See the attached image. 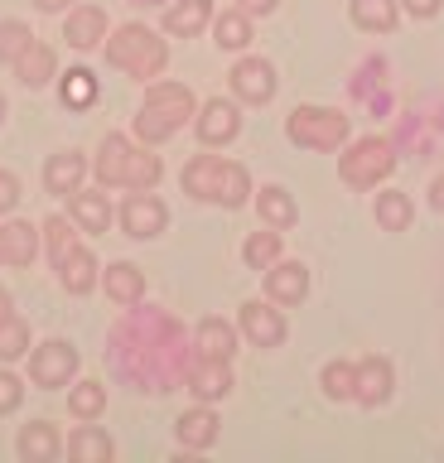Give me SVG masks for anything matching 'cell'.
Listing matches in <instances>:
<instances>
[{
	"instance_id": "obj_1",
	"label": "cell",
	"mask_w": 444,
	"mask_h": 463,
	"mask_svg": "<svg viewBox=\"0 0 444 463\" xmlns=\"http://www.w3.org/2000/svg\"><path fill=\"white\" fill-rule=\"evenodd\" d=\"M160 155H146V150H136L126 136H107L102 140V155H97V179H102L107 188H155L160 184Z\"/></svg>"
},
{
	"instance_id": "obj_2",
	"label": "cell",
	"mask_w": 444,
	"mask_h": 463,
	"mask_svg": "<svg viewBox=\"0 0 444 463\" xmlns=\"http://www.w3.org/2000/svg\"><path fill=\"white\" fill-rule=\"evenodd\" d=\"M184 188H189L194 198H213V203H222V208H241L251 194V179L241 165H227L218 155H198V159H189V169H184Z\"/></svg>"
},
{
	"instance_id": "obj_3",
	"label": "cell",
	"mask_w": 444,
	"mask_h": 463,
	"mask_svg": "<svg viewBox=\"0 0 444 463\" xmlns=\"http://www.w3.org/2000/svg\"><path fill=\"white\" fill-rule=\"evenodd\" d=\"M189 116H194L189 87H179V82H155L150 97H146V107H140V116H136V136L150 140V145H160V140L175 136V130L189 121Z\"/></svg>"
},
{
	"instance_id": "obj_4",
	"label": "cell",
	"mask_w": 444,
	"mask_h": 463,
	"mask_svg": "<svg viewBox=\"0 0 444 463\" xmlns=\"http://www.w3.org/2000/svg\"><path fill=\"white\" fill-rule=\"evenodd\" d=\"M107 58H111V68L131 72V78H155V72L169 63V49H165V39L150 34L146 24H126L107 39Z\"/></svg>"
},
{
	"instance_id": "obj_5",
	"label": "cell",
	"mask_w": 444,
	"mask_h": 463,
	"mask_svg": "<svg viewBox=\"0 0 444 463\" xmlns=\"http://www.w3.org/2000/svg\"><path fill=\"white\" fill-rule=\"evenodd\" d=\"M396 169V150L386 145L382 136H367V140H357L348 145V155H343V184H353V188H372V184H382L386 174Z\"/></svg>"
},
{
	"instance_id": "obj_6",
	"label": "cell",
	"mask_w": 444,
	"mask_h": 463,
	"mask_svg": "<svg viewBox=\"0 0 444 463\" xmlns=\"http://www.w3.org/2000/svg\"><path fill=\"white\" fill-rule=\"evenodd\" d=\"M285 130H290V140L305 145V150H338V145L348 140V116H338L328 107H299Z\"/></svg>"
},
{
	"instance_id": "obj_7",
	"label": "cell",
	"mask_w": 444,
	"mask_h": 463,
	"mask_svg": "<svg viewBox=\"0 0 444 463\" xmlns=\"http://www.w3.org/2000/svg\"><path fill=\"white\" fill-rule=\"evenodd\" d=\"M165 222H169L165 203H160V198H150L146 188H136V194L126 198V208H121V227L131 232V237H155V232H165Z\"/></svg>"
},
{
	"instance_id": "obj_8",
	"label": "cell",
	"mask_w": 444,
	"mask_h": 463,
	"mask_svg": "<svg viewBox=\"0 0 444 463\" xmlns=\"http://www.w3.org/2000/svg\"><path fill=\"white\" fill-rule=\"evenodd\" d=\"M30 372H34L39 386H63L68 376L78 372V353H73L68 343H44V347L30 357Z\"/></svg>"
},
{
	"instance_id": "obj_9",
	"label": "cell",
	"mask_w": 444,
	"mask_h": 463,
	"mask_svg": "<svg viewBox=\"0 0 444 463\" xmlns=\"http://www.w3.org/2000/svg\"><path fill=\"white\" fill-rule=\"evenodd\" d=\"M232 92L241 101H270L276 97V72H270V63H261V58H241L232 68Z\"/></svg>"
},
{
	"instance_id": "obj_10",
	"label": "cell",
	"mask_w": 444,
	"mask_h": 463,
	"mask_svg": "<svg viewBox=\"0 0 444 463\" xmlns=\"http://www.w3.org/2000/svg\"><path fill=\"white\" fill-rule=\"evenodd\" d=\"M241 328H247V338L261 343V347H276L285 338V318L270 309V304H261V299L241 304Z\"/></svg>"
},
{
	"instance_id": "obj_11",
	"label": "cell",
	"mask_w": 444,
	"mask_h": 463,
	"mask_svg": "<svg viewBox=\"0 0 444 463\" xmlns=\"http://www.w3.org/2000/svg\"><path fill=\"white\" fill-rule=\"evenodd\" d=\"M305 289H309V270L295 266V260L266 270V295L276 299V304H299V299H305Z\"/></svg>"
},
{
	"instance_id": "obj_12",
	"label": "cell",
	"mask_w": 444,
	"mask_h": 463,
	"mask_svg": "<svg viewBox=\"0 0 444 463\" xmlns=\"http://www.w3.org/2000/svg\"><path fill=\"white\" fill-rule=\"evenodd\" d=\"M237 126H241V116H237L232 101H208L203 116H198V136H203V145L232 140V136H237Z\"/></svg>"
},
{
	"instance_id": "obj_13",
	"label": "cell",
	"mask_w": 444,
	"mask_h": 463,
	"mask_svg": "<svg viewBox=\"0 0 444 463\" xmlns=\"http://www.w3.org/2000/svg\"><path fill=\"white\" fill-rule=\"evenodd\" d=\"M189 386H194L203 401H218V396H227V391H232V372H227L222 357H198L194 372H189Z\"/></svg>"
},
{
	"instance_id": "obj_14",
	"label": "cell",
	"mask_w": 444,
	"mask_h": 463,
	"mask_svg": "<svg viewBox=\"0 0 444 463\" xmlns=\"http://www.w3.org/2000/svg\"><path fill=\"white\" fill-rule=\"evenodd\" d=\"M353 396L363 405H382L392 396V367H386L382 357H367L363 367H357V382H353Z\"/></svg>"
},
{
	"instance_id": "obj_15",
	"label": "cell",
	"mask_w": 444,
	"mask_h": 463,
	"mask_svg": "<svg viewBox=\"0 0 444 463\" xmlns=\"http://www.w3.org/2000/svg\"><path fill=\"white\" fill-rule=\"evenodd\" d=\"M34 251H39V232L30 222L0 227V260H5V266H30Z\"/></svg>"
},
{
	"instance_id": "obj_16",
	"label": "cell",
	"mask_w": 444,
	"mask_h": 463,
	"mask_svg": "<svg viewBox=\"0 0 444 463\" xmlns=\"http://www.w3.org/2000/svg\"><path fill=\"white\" fill-rule=\"evenodd\" d=\"M68 43L73 49H92V43H102V34H107V14L97 10V5H78L73 14H68Z\"/></svg>"
},
{
	"instance_id": "obj_17",
	"label": "cell",
	"mask_w": 444,
	"mask_h": 463,
	"mask_svg": "<svg viewBox=\"0 0 444 463\" xmlns=\"http://www.w3.org/2000/svg\"><path fill=\"white\" fill-rule=\"evenodd\" d=\"M15 78L30 82V87H44V82L53 78V49H49V43L30 39V49L15 58Z\"/></svg>"
},
{
	"instance_id": "obj_18",
	"label": "cell",
	"mask_w": 444,
	"mask_h": 463,
	"mask_svg": "<svg viewBox=\"0 0 444 463\" xmlns=\"http://www.w3.org/2000/svg\"><path fill=\"white\" fill-rule=\"evenodd\" d=\"M82 174H88L82 155H53L49 169H44V184H49V194H78Z\"/></svg>"
},
{
	"instance_id": "obj_19",
	"label": "cell",
	"mask_w": 444,
	"mask_h": 463,
	"mask_svg": "<svg viewBox=\"0 0 444 463\" xmlns=\"http://www.w3.org/2000/svg\"><path fill=\"white\" fill-rule=\"evenodd\" d=\"M107 295L117 304H140V295H146V275H140L136 266H126V260H117V266H107Z\"/></svg>"
},
{
	"instance_id": "obj_20",
	"label": "cell",
	"mask_w": 444,
	"mask_h": 463,
	"mask_svg": "<svg viewBox=\"0 0 444 463\" xmlns=\"http://www.w3.org/2000/svg\"><path fill=\"white\" fill-rule=\"evenodd\" d=\"M59 275H63V285L73 289V295H88L92 280H97V260L92 251H82V246H73L63 260H59Z\"/></svg>"
},
{
	"instance_id": "obj_21",
	"label": "cell",
	"mask_w": 444,
	"mask_h": 463,
	"mask_svg": "<svg viewBox=\"0 0 444 463\" xmlns=\"http://www.w3.org/2000/svg\"><path fill=\"white\" fill-rule=\"evenodd\" d=\"M208 14H213V0H179V5L165 14V29L169 34H198V29L208 24Z\"/></svg>"
},
{
	"instance_id": "obj_22",
	"label": "cell",
	"mask_w": 444,
	"mask_h": 463,
	"mask_svg": "<svg viewBox=\"0 0 444 463\" xmlns=\"http://www.w3.org/2000/svg\"><path fill=\"white\" fill-rule=\"evenodd\" d=\"M213 439H218V415H213V411H189V415L179 420V444L208 449Z\"/></svg>"
},
{
	"instance_id": "obj_23",
	"label": "cell",
	"mask_w": 444,
	"mask_h": 463,
	"mask_svg": "<svg viewBox=\"0 0 444 463\" xmlns=\"http://www.w3.org/2000/svg\"><path fill=\"white\" fill-rule=\"evenodd\" d=\"M73 222L82 232H107V222H111L107 198L102 194H73Z\"/></svg>"
},
{
	"instance_id": "obj_24",
	"label": "cell",
	"mask_w": 444,
	"mask_h": 463,
	"mask_svg": "<svg viewBox=\"0 0 444 463\" xmlns=\"http://www.w3.org/2000/svg\"><path fill=\"white\" fill-rule=\"evenodd\" d=\"M198 357H232V328L222 324V318H203V328H198Z\"/></svg>"
},
{
	"instance_id": "obj_25",
	"label": "cell",
	"mask_w": 444,
	"mask_h": 463,
	"mask_svg": "<svg viewBox=\"0 0 444 463\" xmlns=\"http://www.w3.org/2000/svg\"><path fill=\"white\" fill-rule=\"evenodd\" d=\"M68 454H73L78 463H107L111 458V439L102 430H78L73 444H68Z\"/></svg>"
},
{
	"instance_id": "obj_26",
	"label": "cell",
	"mask_w": 444,
	"mask_h": 463,
	"mask_svg": "<svg viewBox=\"0 0 444 463\" xmlns=\"http://www.w3.org/2000/svg\"><path fill=\"white\" fill-rule=\"evenodd\" d=\"M256 208L270 227H290L295 222V198L285 194V188H261V198H256Z\"/></svg>"
},
{
	"instance_id": "obj_27",
	"label": "cell",
	"mask_w": 444,
	"mask_h": 463,
	"mask_svg": "<svg viewBox=\"0 0 444 463\" xmlns=\"http://www.w3.org/2000/svg\"><path fill=\"white\" fill-rule=\"evenodd\" d=\"M20 454H24V458H39V463L59 454V434H53V425H24Z\"/></svg>"
},
{
	"instance_id": "obj_28",
	"label": "cell",
	"mask_w": 444,
	"mask_h": 463,
	"mask_svg": "<svg viewBox=\"0 0 444 463\" xmlns=\"http://www.w3.org/2000/svg\"><path fill=\"white\" fill-rule=\"evenodd\" d=\"M353 20L363 29H392L396 24V0H353Z\"/></svg>"
},
{
	"instance_id": "obj_29",
	"label": "cell",
	"mask_w": 444,
	"mask_h": 463,
	"mask_svg": "<svg viewBox=\"0 0 444 463\" xmlns=\"http://www.w3.org/2000/svg\"><path fill=\"white\" fill-rule=\"evenodd\" d=\"M377 222H382L386 232L411 227V198H406V194H382V198H377Z\"/></svg>"
},
{
	"instance_id": "obj_30",
	"label": "cell",
	"mask_w": 444,
	"mask_h": 463,
	"mask_svg": "<svg viewBox=\"0 0 444 463\" xmlns=\"http://www.w3.org/2000/svg\"><path fill=\"white\" fill-rule=\"evenodd\" d=\"M44 241H49V260L59 266V260L78 246L73 241V222H68V217H49V222H44Z\"/></svg>"
},
{
	"instance_id": "obj_31",
	"label": "cell",
	"mask_w": 444,
	"mask_h": 463,
	"mask_svg": "<svg viewBox=\"0 0 444 463\" xmlns=\"http://www.w3.org/2000/svg\"><path fill=\"white\" fill-rule=\"evenodd\" d=\"M63 101L68 107H88V101H97V78L88 68H73L63 78Z\"/></svg>"
},
{
	"instance_id": "obj_32",
	"label": "cell",
	"mask_w": 444,
	"mask_h": 463,
	"mask_svg": "<svg viewBox=\"0 0 444 463\" xmlns=\"http://www.w3.org/2000/svg\"><path fill=\"white\" fill-rule=\"evenodd\" d=\"M68 405H73V415H82V420H97V415H102V405H107V391L97 386V382H82V386H73V396H68Z\"/></svg>"
},
{
	"instance_id": "obj_33",
	"label": "cell",
	"mask_w": 444,
	"mask_h": 463,
	"mask_svg": "<svg viewBox=\"0 0 444 463\" xmlns=\"http://www.w3.org/2000/svg\"><path fill=\"white\" fill-rule=\"evenodd\" d=\"M276 256H280V237H276V232H256V237L247 241V266L270 270V266H276Z\"/></svg>"
},
{
	"instance_id": "obj_34",
	"label": "cell",
	"mask_w": 444,
	"mask_h": 463,
	"mask_svg": "<svg viewBox=\"0 0 444 463\" xmlns=\"http://www.w3.org/2000/svg\"><path fill=\"white\" fill-rule=\"evenodd\" d=\"M218 43H222V49H247V43H251V24H247V14H241V10L222 14V20H218Z\"/></svg>"
},
{
	"instance_id": "obj_35",
	"label": "cell",
	"mask_w": 444,
	"mask_h": 463,
	"mask_svg": "<svg viewBox=\"0 0 444 463\" xmlns=\"http://www.w3.org/2000/svg\"><path fill=\"white\" fill-rule=\"evenodd\" d=\"M30 24H20V20H5L0 24V58H5V63H15V58L30 49Z\"/></svg>"
},
{
	"instance_id": "obj_36",
	"label": "cell",
	"mask_w": 444,
	"mask_h": 463,
	"mask_svg": "<svg viewBox=\"0 0 444 463\" xmlns=\"http://www.w3.org/2000/svg\"><path fill=\"white\" fill-rule=\"evenodd\" d=\"M24 347H30V328H24L15 314H10V318H0V357L10 362V357H20Z\"/></svg>"
},
{
	"instance_id": "obj_37",
	"label": "cell",
	"mask_w": 444,
	"mask_h": 463,
	"mask_svg": "<svg viewBox=\"0 0 444 463\" xmlns=\"http://www.w3.org/2000/svg\"><path fill=\"white\" fill-rule=\"evenodd\" d=\"M353 382H357V367H348V362H328V367H324V391L334 401H348Z\"/></svg>"
},
{
	"instance_id": "obj_38",
	"label": "cell",
	"mask_w": 444,
	"mask_h": 463,
	"mask_svg": "<svg viewBox=\"0 0 444 463\" xmlns=\"http://www.w3.org/2000/svg\"><path fill=\"white\" fill-rule=\"evenodd\" d=\"M24 396V386H20V376H10V372H0V415L5 411H15Z\"/></svg>"
},
{
	"instance_id": "obj_39",
	"label": "cell",
	"mask_w": 444,
	"mask_h": 463,
	"mask_svg": "<svg viewBox=\"0 0 444 463\" xmlns=\"http://www.w3.org/2000/svg\"><path fill=\"white\" fill-rule=\"evenodd\" d=\"M15 203H20V179H15V174L0 169V213H10Z\"/></svg>"
},
{
	"instance_id": "obj_40",
	"label": "cell",
	"mask_w": 444,
	"mask_h": 463,
	"mask_svg": "<svg viewBox=\"0 0 444 463\" xmlns=\"http://www.w3.org/2000/svg\"><path fill=\"white\" fill-rule=\"evenodd\" d=\"M237 10L241 14H270V10H276V0H237Z\"/></svg>"
},
{
	"instance_id": "obj_41",
	"label": "cell",
	"mask_w": 444,
	"mask_h": 463,
	"mask_svg": "<svg viewBox=\"0 0 444 463\" xmlns=\"http://www.w3.org/2000/svg\"><path fill=\"white\" fill-rule=\"evenodd\" d=\"M406 10H411V14H435L439 0H406Z\"/></svg>"
},
{
	"instance_id": "obj_42",
	"label": "cell",
	"mask_w": 444,
	"mask_h": 463,
	"mask_svg": "<svg viewBox=\"0 0 444 463\" xmlns=\"http://www.w3.org/2000/svg\"><path fill=\"white\" fill-rule=\"evenodd\" d=\"M430 203H435V208L444 213V179H435V188H430Z\"/></svg>"
},
{
	"instance_id": "obj_43",
	"label": "cell",
	"mask_w": 444,
	"mask_h": 463,
	"mask_svg": "<svg viewBox=\"0 0 444 463\" xmlns=\"http://www.w3.org/2000/svg\"><path fill=\"white\" fill-rule=\"evenodd\" d=\"M34 5H39V10H63L68 0H34Z\"/></svg>"
},
{
	"instance_id": "obj_44",
	"label": "cell",
	"mask_w": 444,
	"mask_h": 463,
	"mask_svg": "<svg viewBox=\"0 0 444 463\" xmlns=\"http://www.w3.org/2000/svg\"><path fill=\"white\" fill-rule=\"evenodd\" d=\"M0 318H10V295L0 289Z\"/></svg>"
},
{
	"instance_id": "obj_45",
	"label": "cell",
	"mask_w": 444,
	"mask_h": 463,
	"mask_svg": "<svg viewBox=\"0 0 444 463\" xmlns=\"http://www.w3.org/2000/svg\"><path fill=\"white\" fill-rule=\"evenodd\" d=\"M136 5H155V0H136Z\"/></svg>"
},
{
	"instance_id": "obj_46",
	"label": "cell",
	"mask_w": 444,
	"mask_h": 463,
	"mask_svg": "<svg viewBox=\"0 0 444 463\" xmlns=\"http://www.w3.org/2000/svg\"><path fill=\"white\" fill-rule=\"evenodd\" d=\"M0 116H5V97H0Z\"/></svg>"
}]
</instances>
